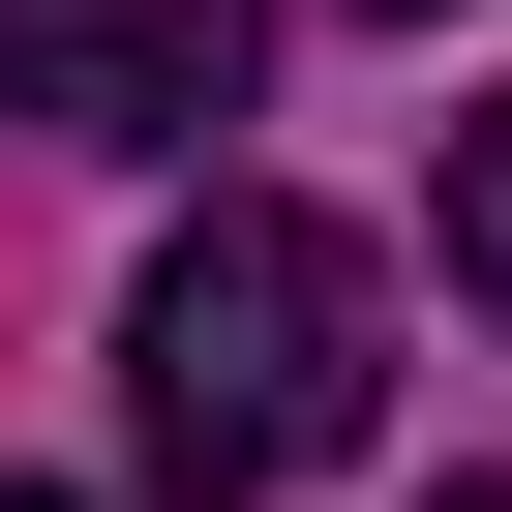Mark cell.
<instances>
[{"mask_svg":"<svg viewBox=\"0 0 512 512\" xmlns=\"http://www.w3.org/2000/svg\"><path fill=\"white\" fill-rule=\"evenodd\" d=\"M452 302H512V91L452 121Z\"/></svg>","mask_w":512,"mask_h":512,"instance_id":"cell-3","label":"cell"},{"mask_svg":"<svg viewBox=\"0 0 512 512\" xmlns=\"http://www.w3.org/2000/svg\"><path fill=\"white\" fill-rule=\"evenodd\" d=\"M0 512H61V482H0Z\"/></svg>","mask_w":512,"mask_h":512,"instance_id":"cell-5","label":"cell"},{"mask_svg":"<svg viewBox=\"0 0 512 512\" xmlns=\"http://www.w3.org/2000/svg\"><path fill=\"white\" fill-rule=\"evenodd\" d=\"M241 61H272V0H0V121L61 151H211Z\"/></svg>","mask_w":512,"mask_h":512,"instance_id":"cell-2","label":"cell"},{"mask_svg":"<svg viewBox=\"0 0 512 512\" xmlns=\"http://www.w3.org/2000/svg\"><path fill=\"white\" fill-rule=\"evenodd\" d=\"M392 31H452V0H392Z\"/></svg>","mask_w":512,"mask_h":512,"instance_id":"cell-4","label":"cell"},{"mask_svg":"<svg viewBox=\"0 0 512 512\" xmlns=\"http://www.w3.org/2000/svg\"><path fill=\"white\" fill-rule=\"evenodd\" d=\"M362 241L332 211H272V181H211L181 241H151V302H121V422H151V482L181 512H272V482H332L362 452Z\"/></svg>","mask_w":512,"mask_h":512,"instance_id":"cell-1","label":"cell"},{"mask_svg":"<svg viewBox=\"0 0 512 512\" xmlns=\"http://www.w3.org/2000/svg\"><path fill=\"white\" fill-rule=\"evenodd\" d=\"M452 512H512V482H452Z\"/></svg>","mask_w":512,"mask_h":512,"instance_id":"cell-6","label":"cell"}]
</instances>
